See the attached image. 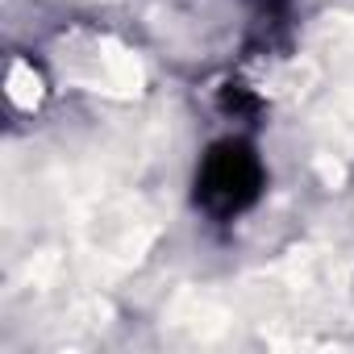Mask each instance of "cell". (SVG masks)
<instances>
[{
  "label": "cell",
  "mask_w": 354,
  "mask_h": 354,
  "mask_svg": "<svg viewBox=\"0 0 354 354\" xmlns=\"http://www.w3.org/2000/svg\"><path fill=\"white\" fill-rule=\"evenodd\" d=\"M259 158L254 150H246L242 142H221L213 146V154L205 158V171H201V196L209 209L217 213H238L254 201L259 192Z\"/></svg>",
  "instance_id": "obj_1"
}]
</instances>
